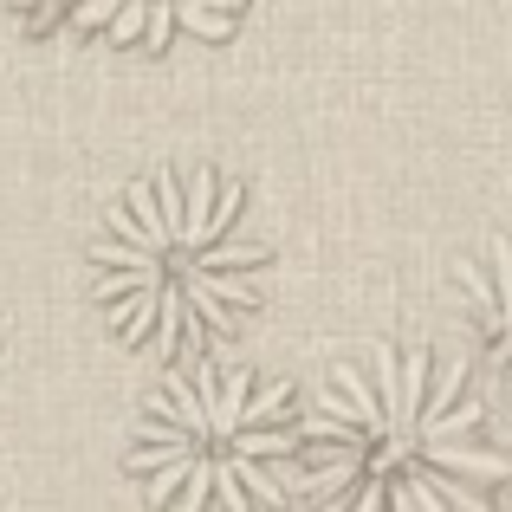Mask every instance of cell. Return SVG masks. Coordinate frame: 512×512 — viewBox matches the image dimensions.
<instances>
[{
    "label": "cell",
    "mask_w": 512,
    "mask_h": 512,
    "mask_svg": "<svg viewBox=\"0 0 512 512\" xmlns=\"http://www.w3.org/2000/svg\"><path fill=\"white\" fill-rule=\"evenodd\" d=\"M512 454L461 363L370 344L305 402V512H500Z\"/></svg>",
    "instance_id": "obj_1"
},
{
    "label": "cell",
    "mask_w": 512,
    "mask_h": 512,
    "mask_svg": "<svg viewBox=\"0 0 512 512\" xmlns=\"http://www.w3.org/2000/svg\"><path fill=\"white\" fill-rule=\"evenodd\" d=\"M247 7H59V13H13L26 33H91L130 52H169L175 39H227L240 33Z\"/></svg>",
    "instance_id": "obj_5"
},
{
    "label": "cell",
    "mask_w": 512,
    "mask_h": 512,
    "mask_svg": "<svg viewBox=\"0 0 512 512\" xmlns=\"http://www.w3.org/2000/svg\"><path fill=\"white\" fill-rule=\"evenodd\" d=\"M500 512H512V506H500Z\"/></svg>",
    "instance_id": "obj_6"
},
{
    "label": "cell",
    "mask_w": 512,
    "mask_h": 512,
    "mask_svg": "<svg viewBox=\"0 0 512 512\" xmlns=\"http://www.w3.org/2000/svg\"><path fill=\"white\" fill-rule=\"evenodd\" d=\"M305 402L247 363H175L130 415L124 474L150 512H279L299 493Z\"/></svg>",
    "instance_id": "obj_3"
},
{
    "label": "cell",
    "mask_w": 512,
    "mask_h": 512,
    "mask_svg": "<svg viewBox=\"0 0 512 512\" xmlns=\"http://www.w3.org/2000/svg\"><path fill=\"white\" fill-rule=\"evenodd\" d=\"M448 292L480 396L512 422V234H487L467 260H454Z\"/></svg>",
    "instance_id": "obj_4"
},
{
    "label": "cell",
    "mask_w": 512,
    "mask_h": 512,
    "mask_svg": "<svg viewBox=\"0 0 512 512\" xmlns=\"http://www.w3.org/2000/svg\"><path fill=\"white\" fill-rule=\"evenodd\" d=\"M85 273L117 344L163 363H201L234 344L266 305L273 240L227 169L169 163L137 175L104 208Z\"/></svg>",
    "instance_id": "obj_2"
}]
</instances>
